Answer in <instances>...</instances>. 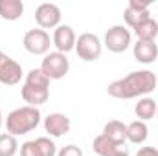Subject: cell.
Returning a JSON list of instances; mask_svg holds the SVG:
<instances>
[{
  "instance_id": "d4e9b609",
  "label": "cell",
  "mask_w": 158,
  "mask_h": 156,
  "mask_svg": "<svg viewBox=\"0 0 158 156\" xmlns=\"http://www.w3.org/2000/svg\"><path fill=\"white\" fill-rule=\"evenodd\" d=\"M136 156H158V149L156 147H142L138 149Z\"/></svg>"
},
{
  "instance_id": "4316f807",
  "label": "cell",
  "mask_w": 158,
  "mask_h": 156,
  "mask_svg": "<svg viewBox=\"0 0 158 156\" xmlns=\"http://www.w3.org/2000/svg\"><path fill=\"white\" fill-rule=\"evenodd\" d=\"M2 57H4V53H2V50H0V59H2Z\"/></svg>"
},
{
  "instance_id": "9c48e42d",
  "label": "cell",
  "mask_w": 158,
  "mask_h": 156,
  "mask_svg": "<svg viewBox=\"0 0 158 156\" xmlns=\"http://www.w3.org/2000/svg\"><path fill=\"white\" fill-rule=\"evenodd\" d=\"M22 76H24L22 66L15 59H11L9 55H4L0 59V83L2 84H7V86L19 84Z\"/></svg>"
},
{
  "instance_id": "5b68a950",
  "label": "cell",
  "mask_w": 158,
  "mask_h": 156,
  "mask_svg": "<svg viewBox=\"0 0 158 156\" xmlns=\"http://www.w3.org/2000/svg\"><path fill=\"white\" fill-rule=\"evenodd\" d=\"M101 51H103V44L99 37L94 33H81L76 40V53L79 55V59L86 63L98 61L101 57Z\"/></svg>"
},
{
  "instance_id": "e0dca14e",
  "label": "cell",
  "mask_w": 158,
  "mask_h": 156,
  "mask_svg": "<svg viewBox=\"0 0 158 156\" xmlns=\"http://www.w3.org/2000/svg\"><path fill=\"white\" fill-rule=\"evenodd\" d=\"M147 136H149V129H147L145 121L136 119V121H132V123L127 125V140L131 143H134V145L143 143L147 140Z\"/></svg>"
},
{
  "instance_id": "9a60e30c",
  "label": "cell",
  "mask_w": 158,
  "mask_h": 156,
  "mask_svg": "<svg viewBox=\"0 0 158 156\" xmlns=\"http://www.w3.org/2000/svg\"><path fill=\"white\" fill-rule=\"evenodd\" d=\"M24 13L22 0H0V17L4 20H19Z\"/></svg>"
},
{
  "instance_id": "4fadbf2b",
  "label": "cell",
  "mask_w": 158,
  "mask_h": 156,
  "mask_svg": "<svg viewBox=\"0 0 158 156\" xmlns=\"http://www.w3.org/2000/svg\"><path fill=\"white\" fill-rule=\"evenodd\" d=\"M132 51H134V57L143 64H151L158 59V44L155 40H138Z\"/></svg>"
},
{
  "instance_id": "83f0119b",
  "label": "cell",
  "mask_w": 158,
  "mask_h": 156,
  "mask_svg": "<svg viewBox=\"0 0 158 156\" xmlns=\"http://www.w3.org/2000/svg\"><path fill=\"white\" fill-rule=\"evenodd\" d=\"M156 117H158V110H156Z\"/></svg>"
},
{
  "instance_id": "52a82bcc",
  "label": "cell",
  "mask_w": 158,
  "mask_h": 156,
  "mask_svg": "<svg viewBox=\"0 0 158 156\" xmlns=\"http://www.w3.org/2000/svg\"><path fill=\"white\" fill-rule=\"evenodd\" d=\"M105 46L112 53H123L131 46V31L121 24L109 28L105 33Z\"/></svg>"
},
{
  "instance_id": "ba28073f",
  "label": "cell",
  "mask_w": 158,
  "mask_h": 156,
  "mask_svg": "<svg viewBox=\"0 0 158 156\" xmlns=\"http://www.w3.org/2000/svg\"><path fill=\"white\" fill-rule=\"evenodd\" d=\"M35 22L39 24L40 30H52V28H59L61 24V9L55 4L44 2L35 9Z\"/></svg>"
},
{
  "instance_id": "cb8c5ba5",
  "label": "cell",
  "mask_w": 158,
  "mask_h": 156,
  "mask_svg": "<svg viewBox=\"0 0 158 156\" xmlns=\"http://www.w3.org/2000/svg\"><path fill=\"white\" fill-rule=\"evenodd\" d=\"M149 2H142V0H131L127 7L134 9V11H149Z\"/></svg>"
},
{
  "instance_id": "ac0fdd59",
  "label": "cell",
  "mask_w": 158,
  "mask_h": 156,
  "mask_svg": "<svg viewBox=\"0 0 158 156\" xmlns=\"http://www.w3.org/2000/svg\"><path fill=\"white\" fill-rule=\"evenodd\" d=\"M134 33L138 40H155L158 37V22L151 17L147 20H143L142 24H138L134 28Z\"/></svg>"
},
{
  "instance_id": "7c38bea8",
  "label": "cell",
  "mask_w": 158,
  "mask_h": 156,
  "mask_svg": "<svg viewBox=\"0 0 158 156\" xmlns=\"http://www.w3.org/2000/svg\"><path fill=\"white\" fill-rule=\"evenodd\" d=\"M44 130L53 138H61L70 132V117L61 112L48 114V117H44Z\"/></svg>"
},
{
  "instance_id": "6da1fadb",
  "label": "cell",
  "mask_w": 158,
  "mask_h": 156,
  "mask_svg": "<svg viewBox=\"0 0 158 156\" xmlns=\"http://www.w3.org/2000/svg\"><path fill=\"white\" fill-rule=\"evenodd\" d=\"M158 79L151 70H138L131 72L129 76L112 81L107 86V94L116 99H134V97H145L147 94L155 92Z\"/></svg>"
},
{
  "instance_id": "7402d4cb",
  "label": "cell",
  "mask_w": 158,
  "mask_h": 156,
  "mask_svg": "<svg viewBox=\"0 0 158 156\" xmlns=\"http://www.w3.org/2000/svg\"><path fill=\"white\" fill-rule=\"evenodd\" d=\"M20 156H40L39 147L35 143V140H30V142H24L20 145Z\"/></svg>"
},
{
  "instance_id": "2e32d148",
  "label": "cell",
  "mask_w": 158,
  "mask_h": 156,
  "mask_svg": "<svg viewBox=\"0 0 158 156\" xmlns=\"http://www.w3.org/2000/svg\"><path fill=\"white\" fill-rule=\"evenodd\" d=\"M156 110H158V105L156 101L153 99V97H140L138 99V103H136V107H134V112H136V116L140 121H147V119H153V117L156 116Z\"/></svg>"
},
{
  "instance_id": "3957f363",
  "label": "cell",
  "mask_w": 158,
  "mask_h": 156,
  "mask_svg": "<svg viewBox=\"0 0 158 156\" xmlns=\"http://www.w3.org/2000/svg\"><path fill=\"white\" fill-rule=\"evenodd\" d=\"M39 123H40V110L37 107H30V105L11 110L6 117V129L13 136L28 134L33 129H37Z\"/></svg>"
},
{
  "instance_id": "8992f818",
  "label": "cell",
  "mask_w": 158,
  "mask_h": 156,
  "mask_svg": "<svg viewBox=\"0 0 158 156\" xmlns=\"http://www.w3.org/2000/svg\"><path fill=\"white\" fill-rule=\"evenodd\" d=\"M22 44H24L26 51H30V53H33V55H46V53L50 51L52 39H50V35H48L44 30L33 28V30H30V31L24 35Z\"/></svg>"
},
{
  "instance_id": "603a6c76",
  "label": "cell",
  "mask_w": 158,
  "mask_h": 156,
  "mask_svg": "<svg viewBox=\"0 0 158 156\" xmlns=\"http://www.w3.org/2000/svg\"><path fill=\"white\" fill-rule=\"evenodd\" d=\"M57 156H83V151L77 145H66L57 153Z\"/></svg>"
},
{
  "instance_id": "277c9868",
  "label": "cell",
  "mask_w": 158,
  "mask_h": 156,
  "mask_svg": "<svg viewBox=\"0 0 158 156\" xmlns=\"http://www.w3.org/2000/svg\"><path fill=\"white\" fill-rule=\"evenodd\" d=\"M40 70H42V74L50 79V81H52V79L57 81V79H63L68 74V70H70V61H68V57H66L64 53H61V51H50V53L44 55V59H42V63H40Z\"/></svg>"
},
{
  "instance_id": "8fae6325",
  "label": "cell",
  "mask_w": 158,
  "mask_h": 156,
  "mask_svg": "<svg viewBox=\"0 0 158 156\" xmlns=\"http://www.w3.org/2000/svg\"><path fill=\"white\" fill-rule=\"evenodd\" d=\"M92 147H94V153L99 156H129V149L125 147V143L110 142L103 134H99V136L94 138Z\"/></svg>"
},
{
  "instance_id": "484cf974",
  "label": "cell",
  "mask_w": 158,
  "mask_h": 156,
  "mask_svg": "<svg viewBox=\"0 0 158 156\" xmlns=\"http://www.w3.org/2000/svg\"><path fill=\"white\" fill-rule=\"evenodd\" d=\"M0 127H2V110H0Z\"/></svg>"
},
{
  "instance_id": "44dd1931",
  "label": "cell",
  "mask_w": 158,
  "mask_h": 156,
  "mask_svg": "<svg viewBox=\"0 0 158 156\" xmlns=\"http://www.w3.org/2000/svg\"><path fill=\"white\" fill-rule=\"evenodd\" d=\"M35 143H37V147H39L40 156H57V147H55V143H53L50 138L40 136V138L35 140Z\"/></svg>"
},
{
  "instance_id": "5bb4252c",
  "label": "cell",
  "mask_w": 158,
  "mask_h": 156,
  "mask_svg": "<svg viewBox=\"0 0 158 156\" xmlns=\"http://www.w3.org/2000/svg\"><path fill=\"white\" fill-rule=\"evenodd\" d=\"M101 134H103L105 138H109L110 142L125 143V142H127V125L121 123V121H118V119H110V121L105 123Z\"/></svg>"
},
{
  "instance_id": "30bf717a",
  "label": "cell",
  "mask_w": 158,
  "mask_h": 156,
  "mask_svg": "<svg viewBox=\"0 0 158 156\" xmlns=\"http://www.w3.org/2000/svg\"><path fill=\"white\" fill-rule=\"evenodd\" d=\"M76 40H77V37H76L72 26H66V24H61L59 28H55L53 37H52V42L57 48V51H61L64 55L68 51L76 50Z\"/></svg>"
},
{
  "instance_id": "d6986e66",
  "label": "cell",
  "mask_w": 158,
  "mask_h": 156,
  "mask_svg": "<svg viewBox=\"0 0 158 156\" xmlns=\"http://www.w3.org/2000/svg\"><path fill=\"white\" fill-rule=\"evenodd\" d=\"M19 151V142L13 134H0V156H15Z\"/></svg>"
},
{
  "instance_id": "7a4b0ae2",
  "label": "cell",
  "mask_w": 158,
  "mask_h": 156,
  "mask_svg": "<svg viewBox=\"0 0 158 156\" xmlns=\"http://www.w3.org/2000/svg\"><path fill=\"white\" fill-rule=\"evenodd\" d=\"M22 99L30 107L44 105L50 97V79L42 74L40 68H33L26 74V81L22 84Z\"/></svg>"
},
{
  "instance_id": "ffe728a7",
  "label": "cell",
  "mask_w": 158,
  "mask_h": 156,
  "mask_svg": "<svg viewBox=\"0 0 158 156\" xmlns=\"http://www.w3.org/2000/svg\"><path fill=\"white\" fill-rule=\"evenodd\" d=\"M123 18H125V22H127V26H131V28L134 30L138 24H142L143 20L151 18V15H149V11H134V9H131V7H125Z\"/></svg>"
}]
</instances>
